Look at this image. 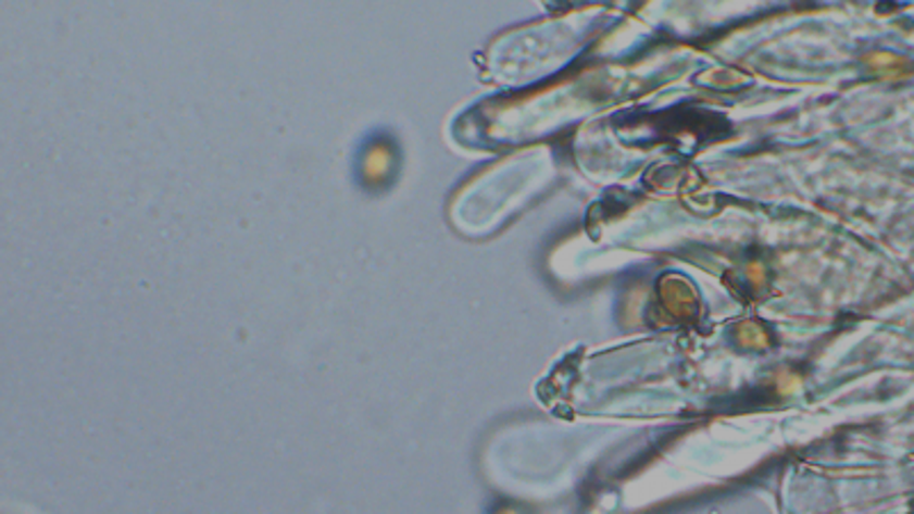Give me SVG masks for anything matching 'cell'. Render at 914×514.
<instances>
[{
	"label": "cell",
	"mask_w": 914,
	"mask_h": 514,
	"mask_svg": "<svg viewBox=\"0 0 914 514\" xmlns=\"http://www.w3.org/2000/svg\"><path fill=\"white\" fill-rule=\"evenodd\" d=\"M398 163H400V153H398L396 142L389 136L377 133V136L368 138L364 149L360 151V163H356L364 188L383 190L391 186L393 176L398 174Z\"/></svg>",
	"instance_id": "1"
}]
</instances>
